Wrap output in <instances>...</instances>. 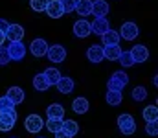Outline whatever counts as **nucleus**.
<instances>
[{
    "label": "nucleus",
    "mask_w": 158,
    "mask_h": 138,
    "mask_svg": "<svg viewBox=\"0 0 158 138\" xmlns=\"http://www.w3.org/2000/svg\"><path fill=\"white\" fill-rule=\"evenodd\" d=\"M129 85V76L123 72V70H118V72H114L110 77H109V81H107V87L110 89V90H121Z\"/></svg>",
    "instance_id": "1"
},
{
    "label": "nucleus",
    "mask_w": 158,
    "mask_h": 138,
    "mask_svg": "<svg viewBox=\"0 0 158 138\" xmlns=\"http://www.w3.org/2000/svg\"><path fill=\"white\" fill-rule=\"evenodd\" d=\"M118 129L123 135H134L136 133V120L129 114V112H123L118 116Z\"/></svg>",
    "instance_id": "2"
},
{
    "label": "nucleus",
    "mask_w": 158,
    "mask_h": 138,
    "mask_svg": "<svg viewBox=\"0 0 158 138\" xmlns=\"http://www.w3.org/2000/svg\"><path fill=\"white\" fill-rule=\"evenodd\" d=\"M6 50H7V55H9L11 61H22L26 57V52H28V48H26V44L22 41L9 43V44L6 46Z\"/></svg>",
    "instance_id": "3"
},
{
    "label": "nucleus",
    "mask_w": 158,
    "mask_h": 138,
    "mask_svg": "<svg viewBox=\"0 0 158 138\" xmlns=\"http://www.w3.org/2000/svg\"><path fill=\"white\" fill-rule=\"evenodd\" d=\"M17 123V111H4L0 112V131L2 133H9Z\"/></svg>",
    "instance_id": "4"
},
{
    "label": "nucleus",
    "mask_w": 158,
    "mask_h": 138,
    "mask_svg": "<svg viewBox=\"0 0 158 138\" xmlns=\"http://www.w3.org/2000/svg\"><path fill=\"white\" fill-rule=\"evenodd\" d=\"M118 33H119V39H125V41H134V39L140 35V28L136 26V22H123Z\"/></svg>",
    "instance_id": "5"
},
{
    "label": "nucleus",
    "mask_w": 158,
    "mask_h": 138,
    "mask_svg": "<svg viewBox=\"0 0 158 138\" xmlns=\"http://www.w3.org/2000/svg\"><path fill=\"white\" fill-rule=\"evenodd\" d=\"M46 57H48V61H52V63H63L64 59H66V48L61 44H52L48 46V52H46Z\"/></svg>",
    "instance_id": "6"
},
{
    "label": "nucleus",
    "mask_w": 158,
    "mask_h": 138,
    "mask_svg": "<svg viewBox=\"0 0 158 138\" xmlns=\"http://www.w3.org/2000/svg\"><path fill=\"white\" fill-rule=\"evenodd\" d=\"M24 127H26V131L28 133H40L42 131V127H44V120L40 118L39 114H30L28 118H26V122H24Z\"/></svg>",
    "instance_id": "7"
},
{
    "label": "nucleus",
    "mask_w": 158,
    "mask_h": 138,
    "mask_svg": "<svg viewBox=\"0 0 158 138\" xmlns=\"http://www.w3.org/2000/svg\"><path fill=\"white\" fill-rule=\"evenodd\" d=\"M110 30V22H109V19L107 17H96L94 19V22L90 24V31L94 33V35H103L105 31H109Z\"/></svg>",
    "instance_id": "8"
},
{
    "label": "nucleus",
    "mask_w": 158,
    "mask_h": 138,
    "mask_svg": "<svg viewBox=\"0 0 158 138\" xmlns=\"http://www.w3.org/2000/svg\"><path fill=\"white\" fill-rule=\"evenodd\" d=\"M30 52H31L33 57H44L46 52H48V43L42 37H37L30 43Z\"/></svg>",
    "instance_id": "9"
},
{
    "label": "nucleus",
    "mask_w": 158,
    "mask_h": 138,
    "mask_svg": "<svg viewBox=\"0 0 158 138\" xmlns=\"http://www.w3.org/2000/svg\"><path fill=\"white\" fill-rule=\"evenodd\" d=\"M24 28L20 26V24H9L7 26V30H6V39L9 41V43H13V41H22L24 39Z\"/></svg>",
    "instance_id": "10"
},
{
    "label": "nucleus",
    "mask_w": 158,
    "mask_h": 138,
    "mask_svg": "<svg viewBox=\"0 0 158 138\" xmlns=\"http://www.w3.org/2000/svg\"><path fill=\"white\" fill-rule=\"evenodd\" d=\"M92 31H90V22L86 20V19H79L74 22V35L79 37V39H85V37H88Z\"/></svg>",
    "instance_id": "11"
},
{
    "label": "nucleus",
    "mask_w": 158,
    "mask_h": 138,
    "mask_svg": "<svg viewBox=\"0 0 158 138\" xmlns=\"http://www.w3.org/2000/svg\"><path fill=\"white\" fill-rule=\"evenodd\" d=\"M86 59H88L90 63H94V65L101 63V61L105 59V55H103V46L92 44L88 50H86Z\"/></svg>",
    "instance_id": "12"
},
{
    "label": "nucleus",
    "mask_w": 158,
    "mask_h": 138,
    "mask_svg": "<svg viewBox=\"0 0 158 138\" xmlns=\"http://www.w3.org/2000/svg\"><path fill=\"white\" fill-rule=\"evenodd\" d=\"M131 55H132L134 63H145L149 59V50L143 44H134L132 50H131Z\"/></svg>",
    "instance_id": "13"
},
{
    "label": "nucleus",
    "mask_w": 158,
    "mask_h": 138,
    "mask_svg": "<svg viewBox=\"0 0 158 138\" xmlns=\"http://www.w3.org/2000/svg\"><path fill=\"white\" fill-rule=\"evenodd\" d=\"M109 11H110L109 2H105V0H94L92 2V13L90 15H94V17H107Z\"/></svg>",
    "instance_id": "14"
},
{
    "label": "nucleus",
    "mask_w": 158,
    "mask_h": 138,
    "mask_svg": "<svg viewBox=\"0 0 158 138\" xmlns=\"http://www.w3.org/2000/svg\"><path fill=\"white\" fill-rule=\"evenodd\" d=\"M46 116L50 120H63L64 118V107L61 103H52L46 107Z\"/></svg>",
    "instance_id": "15"
},
{
    "label": "nucleus",
    "mask_w": 158,
    "mask_h": 138,
    "mask_svg": "<svg viewBox=\"0 0 158 138\" xmlns=\"http://www.w3.org/2000/svg\"><path fill=\"white\" fill-rule=\"evenodd\" d=\"M44 13H48V17H52V19H59V17L64 15V11H63L59 0H50L48 6H46V9H44Z\"/></svg>",
    "instance_id": "16"
},
{
    "label": "nucleus",
    "mask_w": 158,
    "mask_h": 138,
    "mask_svg": "<svg viewBox=\"0 0 158 138\" xmlns=\"http://www.w3.org/2000/svg\"><path fill=\"white\" fill-rule=\"evenodd\" d=\"M55 87H57V90L61 92V94H70V92L76 89V83H74L72 77H63L61 76V79L55 83Z\"/></svg>",
    "instance_id": "17"
},
{
    "label": "nucleus",
    "mask_w": 158,
    "mask_h": 138,
    "mask_svg": "<svg viewBox=\"0 0 158 138\" xmlns=\"http://www.w3.org/2000/svg\"><path fill=\"white\" fill-rule=\"evenodd\" d=\"M6 96L15 103V105H19V103H22L24 99H26V94H24V90L20 89V87H9L7 89V92H6Z\"/></svg>",
    "instance_id": "18"
},
{
    "label": "nucleus",
    "mask_w": 158,
    "mask_h": 138,
    "mask_svg": "<svg viewBox=\"0 0 158 138\" xmlns=\"http://www.w3.org/2000/svg\"><path fill=\"white\" fill-rule=\"evenodd\" d=\"M88 107H90V103H88V99L83 98V96H79V98H76V99L72 101V111H74L76 114H86V112H88Z\"/></svg>",
    "instance_id": "19"
},
{
    "label": "nucleus",
    "mask_w": 158,
    "mask_h": 138,
    "mask_svg": "<svg viewBox=\"0 0 158 138\" xmlns=\"http://www.w3.org/2000/svg\"><path fill=\"white\" fill-rule=\"evenodd\" d=\"M42 76H44V79L48 81V85L52 87V85H55L59 79H61V72H59V68H55V66H50V68H46L44 72H42Z\"/></svg>",
    "instance_id": "20"
},
{
    "label": "nucleus",
    "mask_w": 158,
    "mask_h": 138,
    "mask_svg": "<svg viewBox=\"0 0 158 138\" xmlns=\"http://www.w3.org/2000/svg\"><path fill=\"white\" fill-rule=\"evenodd\" d=\"M101 44L103 46H112V44H119V33L116 30H109L101 35Z\"/></svg>",
    "instance_id": "21"
},
{
    "label": "nucleus",
    "mask_w": 158,
    "mask_h": 138,
    "mask_svg": "<svg viewBox=\"0 0 158 138\" xmlns=\"http://www.w3.org/2000/svg\"><path fill=\"white\" fill-rule=\"evenodd\" d=\"M74 11H77V15L81 17H88L92 13V0H77Z\"/></svg>",
    "instance_id": "22"
},
{
    "label": "nucleus",
    "mask_w": 158,
    "mask_h": 138,
    "mask_svg": "<svg viewBox=\"0 0 158 138\" xmlns=\"http://www.w3.org/2000/svg\"><path fill=\"white\" fill-rule=\"evenodd\" d=\"M121 52H123V50L119 48V44L103 46V55H105V59H109V61H118V57H119Z\"/></svg>",
    "instance_id": "23"
},
{
    "label": "nucleus",
    "mask_w": 158,
    "mask_h": 138,
    "mask_svg": "<svg viewBox=\"0 0 158 138\" xmlns=\"http://www.w3.org/2000/svg\"><path fill=\"white\" fill-rule=\"evenodd\" d=\"M105 99H107V103L109 105H112V107H116V105H119L121 101H123V92L121 90H107V94H105Z\"/></svg>",
    "instance_id": "24"
},
{
    "label": "nucleus",
    "mask_w": 158,
    "mask_h": 138,
    "mask_svg": "<svg viewBox=\"0 0 158 138\" xmlns=\"http://www.w3.org/2000/svg\"><path fill=\"white\" fill-rule=\"evenodd\" d=\"M143 118H145V122H155V120H158V107L156 105H147L143 109Z\"/></svg>",
    "instance_id": "25"
},
{
    "label": "nucleus",
    "mask_w": 158,
    "mask_h": 138,
    "mask_svg": "<svg viewBox=\"0 0 158 138\" xmlns=\"http://www.w3.org/2000/svg\"><path fill=\"white\" fill-rule=\"evenodd\" d=\"M131 98H132L134 101H143V99H147V89L142 87V85L134 87L132 92H131Z\"/></svg>",
    "instance_id": "26"
},
{
    "label": "nucleus",
    "mask_w": 158,
    "mask_h": 138,
    "mask_svg": "<svg viewBox=\"0 0 158 138\" xmlns=\"http://www.w3.org/2000/svg\"><path fill=\"white\" fill-rule=\"evenodd\" d=\"M48 81L44 79V76L42 74H37L35 77H33V89L35 90H39V92H44V90H48Z\"/></svg>",
    "instance_id": "27"
},
{
    "label": "nucleus",
    "mask_w": 158,
    "mask_h": 138,
    "mask_svg": "<svg viewBox=\"0 0 158 138\" xmlns=\"http://www.w3.org/2000/svg\"><path fill=\"white\" fill-rule=\"evenodd\" d=\"M118 61L121 63V66L123 68H131V66H134L136 63H134V59H132V55H131V52H121L118 57Z\"/></svg>",
    "instance_id": "28"
},
{
    "label": "nucleus",
    "mask_w": 158,
    "mask_h": 138,
    "mask_svg": "<svg viewBox=\"0 0 158 138\" xmlns=\"http://www.w3.org/2000/svg\"><path fill=\"white\" fill-rule=\"evenodd\" d=\"M63 129L68 135H72V136H76L79 133V125H77V122H74V120H64L63 122Z\"/></svg>",
    "instance_id": "29"
},
{
    "label": "nucleus",
    "mask_w": 158,
    "mask_h": 138,
    "mask_svg": "<svg viewBox=\"0 0 158 138\" xmlns=\"http://www.w3.org/2000/svg\"><path fill=\"white\" fill-rule=\"evenodd\" d=\"M44 125H46V129H48L50 133H57L59 129H63V120H50V118H48V122H46Z\"/></svg>",
    "instance_id": "30"
},
{
    "label": "nucleus",
    "mask_w": 158,
    "mask_h": 138,
    "mask_svg": "<svg viewBox=\"0 0 158 138\" xmlns=\"http://www.w3.org/2000/svg\"><path fill=\"white\" fill-rule=\"evenodd\" d=\"M17 105L7 98V96H0V112H4V111H13Z\"/></svg>",
    "instance_id": "31"
},
{
    "label": "nucleus",
    "mask_w": 158,
    "mask_h": 138,
    "mask_svg": "<svg viewBox=\"0 0 158 138\" xmlns=\"http://www.w3.org/2000/svg\"><path fill=\"white\" fill-rule=\"evenodd\" d=\"M48 2H50V0H30V6H31V9H33V11H39V13H42V11L46 9Z\"/></svg>",
    "instance_id": "32"
},
{
    "label": "nucleus",
    "mask_w": 158,
    "mask_h": 138,
    "mask_svg": "<svg viewBox=\"0 0 158 138\" xmlns=\"http://www.w3.org/2000/svg\"><path fill=\"white\" fill-rule=\"evenodd\" d=\"M76 2L77 0H59V4H61V7H63L64 13H72L76 9Z\"/></svg>",
    "instance_id": "33"
},
{
    "label": "nucleus",
    "mask_w": 158,
    "mask_h": 138,
    "mask_svg": "<svg viewBox=\"0 0 158 138\" xmlns=\"http://www.w3.org/2000/svg\"><path fill=\"white\" fill-rule=\"evenodd\" d=\"M145 133H147L149 136H156L158 135V120H155V122H147V123H145Z\"/></svg>",
    "instance_id": "34"
},
{
    "label": "nucleus",
    "mask_w": 158,
    "mask_h": 138,
    "mask_svg": "<svg viewBox=\"0 0 158 138\" xmlns=\"http://www.w3.org/2000/svg\"><path fill=\"white\" fill-rule=\"evenodd\" d=\"M9 61H11V59H9V55H7V50H6V46L2 44L0 46V66H6Z\"/></svg>",
    "instance_id": "35"
},
{
    "label": "nucleus",
    "mask_w": 158,
    "mask_h": 138,
    "mask_svg": "<svg viewBox=\"0 0 158 138\" xmlns=\"http://www.w3.org/2000/svg\"><path fill=\"white\" fill-rule=\"evenodd\" d=\"M53 135H55V138H74L72 135H68L64 129H59V131H57V133H53Z\"/></svg>",
    "instance_id": "36"
},
{
    "label": "nucleus",
    "mask_w": 158,
    "mask_h": 138,
    "mask_svg": "<svg viewBox=\"0 0 158 138\" xmlns=\"http://www.w3.org/2000/svg\"><path fill=\"white\" fill-rule=\"evenodd\" d=\"M7 26H9V22H7L6 19H0V31H2V33H6Z\"/></svg>",
    "instance_id": "37"
},
{
    "label": "nucleus",
    "mask_w": 158,
    "mask_h": 138,
    "mask_svg": "<svg viewBox=\"0 0 158 138\" xmlns=\"http://www.w3.org/2000/svg\"><path fill=\"white\" fill-rule=\"evenodd\" d=\"M4 41H6V35H4V33H2V31H0V46L4 44Z\"/></svg>",
    "instance_id": "38"
},
{
    "label": "nucleus",
    "mask_w": 158,
    "mask_h": 138,
    "mask_svg": "<svg viewBox=\"0 0 158 138\" xmlns=\"http://www.w3.org/2000/svg\"><path fill=\"white\" fill-rule=\"evenodd\" d=\"M39 138H44V136H39Z\"/></svg>",
    "instance_id": "39"
}]
</instances>
